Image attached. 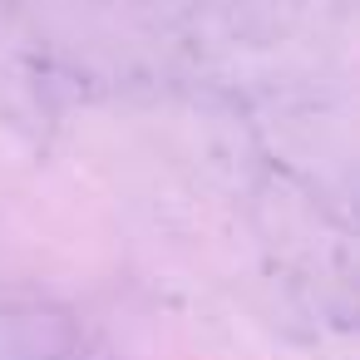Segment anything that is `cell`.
Returning <instances> with one entry per match:
<instances>
[]
</instances>
